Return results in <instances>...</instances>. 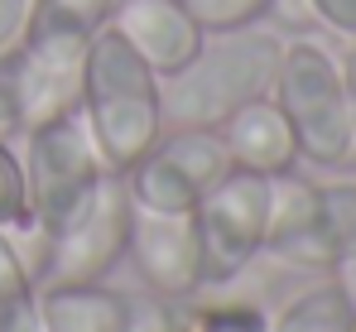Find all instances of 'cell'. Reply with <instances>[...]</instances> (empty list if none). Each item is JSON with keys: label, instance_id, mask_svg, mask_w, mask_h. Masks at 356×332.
Instances as JSON below:
<instances>
[{"label": "cell", "instance_id": "6da1fadb", "mask_svg": "<svg viewBox=\"0 0 356 332\" xmlns=\"http://www.w3.org/2000/svg\"><path fill=\"white\" fill-rule=\"evenodd\" d=\"M82 125L111 173H125L159 135H164V92L159 72L135 54L116 29L106 24L87 44L82 72Z\"/></svg>", "mask_w": 356, "mask_h": 332}, {"label": "cell", "instance_id": "7a4b0ae2", "mask_svg": "<svg viewBox=\"0 0 356 332\" xmlns=\"http://www.w3.org/2000/svg\"><path fill=\"white\" fill-rule=\"evenodd\" d=\"M284 39L270 29H236L207 34V44L174 77H159L164 92V125L183 130H222L241 106L275 92Z\"/></svg>", "mask_w": 356, "mask_h": 332}, {"label": "cell", "instance_id": "3957f363", "mask_svg": "<svg viewBox=\"0 0 356 332\" xmlns=\"http://www.w3.org/2000/svg\"><path fill=\"white\" fill-rule=\"evenodd\" d=\"M19 168H24V203H29V231H19L15 241L24 246L29 265H39L44 246L63 236L72 221L82 217L102 188V178L111 168L102 164L82 116H58L44 120L34 130H24V150H19Z\"/></svg>", "mask_w": 356, "mask_h": 332}, {"label": "cell", "instance_id": "277c9868", "mask_svg": "<svg viewBox=\"0 0 356 332\" xmlns=\"http://www.w3.org/2000/svg\"><path fill=\"white\" fill-rule=\"evenodd\" d=\"M265 251L294 270H342L356 260V183H308L294 168L270 178Z\"/></svg>", "mask_w": 356, "mask_h": 332}, {"label": "cell", "instance_id": "5b68a950", "mask_svg": "<svg viewBox=\"0 0 356 332\" xmlns=\"http://www.w3.org/2000/svg\"><path fill=\"white\" fill-rule=\"evenodd\" d=\"M275 106L284 111L294 130L298 159L318 168L352 164V135H347V102H342V68L313 39H289L275 72Z\"/></svg>", "mask_w": 356, "mask_h": 332}, {"label": "cell", "instance_id": "8992f818", "mask_svg": "<svg viewBox=\"0 0 356 332\" xmlns=\"http://www.w3.org/2000/svg\"><path fill=\"white\" fill-rule=\"evenodd\" d=\"M270 217V178L250 168H227L202 203L193 207L197 246H202V289H222L265 251Z\"/></svg>", "mask_w": 356, "mask_h": 332}, {"label": "cell", "instance_id": "52a82bcc", "mask_svg": "<svg viewBox=\"0 0 356 332\" xmlns=\"http://www.w3.org/2000/svg\"><path fill=\"white\" fill-rule=\"evenodd\" d=\"M227 168L232 155L222 145V130L174 125L125 168V188L140 212H193Z\"/></svg>", "mask_w": 356, "mask_h": 332}, {"label": "cell", "instance_id": "ba28073f", "mask_svg": "<svg viewBox=\"0 0 356 332\" xmlns=\"http://www.w3.org/2000/svg\"><path fill=\"white\" fill-rule=\"evenodd\" d=\"M130 231H135V203H130L125 173H106L92 207L63 236H54L44 246L34 275H44V284H54V279H67V284L106 279L130 255Z\"/></svg>", "mask_w": 356, "mask_h": 332}, {"label": "cell", "instance_id": "9c48e42d", "mask_svg": "<svg viewBox=\"0 0 356 332\" xmlns=\"http://www.w3.org/2000/svg\"><path fill=\"white\" fill-rule=\"evenodd\" d=\"M87 44L92 39H54V34H44V39H24L0 63L10 92H15V106H19V135L44 125V120L72 116L82 106Z\"/></svg>", "mask_w": 356, "mask_h": 332}, {"label": "cell", "instance_id": "30bf717a", "mask_svg": "<svg viewBox=\"0 0 356 332\" xmlns=\"http://www.w3.org/2000/svg\"><path fill=\"white\" fill-rule=\"evenodd\" d=\"M130 260L154 299H193L202 294V246L193 212H140L130 231Z\"/></svg>", "mask_w": 356, "mask_h": 332}, {"label": "cell", "instance_id": "8fae6325", "mask_svg": "<svg viewBox=\"0 0 356 332\" xmlns=\"http://www.w3.org/2000/svg\"><path fill=\"white\" fill-rule=\"evenodd\" d=\"M111 29L159 77H174L207 44V34L197 29V19L188 15L183 0H120L116 15H111Z\"/></svg>", "mask_w": 356, "mask_h": 332}, {"label": "cell", "instance_id": "7c38bea8", "mask_svg": "<svg viewBox=\"0 0 356 332\" xmlns=\"http://www.w3.org/2000/svg\"><path fill=\"white\" fill-rule=\"evenodd\" d=\"M39 332H140V303L106 279H54L39 289Z\"/></svg>", "mask_w": 356, "mask_h": 332}, {"label": "cell", "instance_id": "4fadbf2b", "mask_svg": "<svg viewBox=\"0 0 356 332\" xmlns=\"http://www.w3.org/2000/svg\"><path fill=\"white\" fill-rule=\"evenodd\" d=\"M222 145H227V155H232L236 168L265 173V178H280V173H289L298 164L294 130H289L284 111L275 106V97H260V102L241 106L222 125Z\"/></svg>", "mask_w": 356, "mask_h": 332}, {"label": "cell", "instance_id": "5bb4252c", "mask_svg": "<svg viewBox=\"0 0 356 332\" xmlns=\"http://www.w3.org/2000/svg\"><path fill=\"white\" fill-rule=\"evenodd\" d=\"M265 332H356V294L352 284L327 279L289 299Z\"/></svg>", "mask_w": 356, "mask_h": 332}, {"label": "cell", "instance_id": "9a60e30c", "mask_svg": "<svg viewBox=\"0 0 356 332\" xmlns=\"http://www.w3.org/2000/svg\"><path fill=\"white\" fill-rule=\"evenodd\" d=\"M0 332H39V275L15 231L5 226H0Z\"/></svg>", "mask_w": 356, "mask_h": 332}, {"label": "cell", "instance_id": "2e32d148", "mask_svg": "<svg viewBox=\"0 0 356 332\" xmlns=\"http://www.w3.org/2000/svg\"><path fill=\"white\" fill-rule=\"evenodd\" d=\"M120 0H29V29L24 39H97Z\"/></svg>", "mask_w": 356, "mask_h": 332}, {"label": "cell", "instance_id": "e0dca14e", "mask_svg": "<svg viewBox=\"0 0 356 332\" xmlns=\"http://www.w3.org/2000/svg\"><path fill=\"white\" fill-rule=\"evenodd\" d=\"M270 318L255 303H169V332H265Z\"/></svg>", "mask_w": 356, "mask_h": 332}, {"label": "cell", "instance_id": "ac0fdd59", "mask_svg": "<svg viewBox=\"0 0 356 332\" xmlns=\"http://www.w3.org/2000/svg\"><path fill=\"white\" fill-rule=\"evenodd\" d=\"M188 15L197 19L202 34H236V29H255L270 15V0H183Z\"/></svg>", "mask_w": 356, "mask_h": 332}, {"label": "cell", "instance_id": "d6986e66", "mask_svg": "<svg viewBox=\"0 0 356 332\" xmlns=\"http://www.w3.org/2000/svg\"><path fill=\"white\" fill-rule=\"evenodd\" d=\"M0 226L5 231H29V203H24V168L10 140H0Z\"/></svg>", "mask_w": 356, "mask_h": 332}, {"label": "cell", "instance_id": "ffe728a7", "mask_svg": "<svg viewBox=\"0 0 356 332\" xmlns=\"http://www.w3.org/2000/svg\"><path fill=\"white\" fill-rule=\"evenodd\" d=\"M29 29V0H0V63L24 44Z\"/></svg>", "mask_w": 356, "mask_h": 332}, {"label": "cell", "instance_id": "44dd1931", "mask_svg": "<svg viewBox=\"0 0 356 332\" xmlns=\"http://www.w3.org/2000/svg\"><path fill=\"white\" fill-rule=\"evenodd\" d=\"M308 5H313V15H318L327 29L356 39V0H308Z\"/></svg>", "mask_w": 356, "mask_h": 332}, {"label": "cell", "instance_id": "7402d4cb", "mask_svg": "<svg viewBox=\"0 0 356 332\" xmlns=\"http://www.w3.org/2000/svg\"><path fill=\"white\" fill-rule=\"evenodd\" d=\"M337 68H342V102H347V135H352V159H356V39H352V49H347V58H342Z\"/></svg>", "mask_w": 356, "mask_h": 332}, {"label": "cell", "instance_id": "603a6c76", "mask_svg": "<svg viewBox=\"0 0 356 332\" xmlns=\"http://www.w3.org/2000/svg\"><path fill=\"white\" fill-rule=\"evenodd\" d=\"M270 15H275V24H284V29H308V24L318 19L308 0H270Z\"/></svg>", "mask_w": 356, "mask_h": 332}, {"label": "cell", "instance_id": "cb8c5ba5", "mask_svg": "<svg viewBox=\"0 0 356 332\" xmlns=\"http://www.w3.org/2000/svg\"><path fill=\"white\" fill-rule=\"evenodd\" d=\"M19 135V106H15V92L0 72V140H15Z\"/></svg>", "mask_w": 356, "mask_h": 332}, {"label": "cell", "instance_id": "d4e9b609", "mask_svg": "<svg viewBox=\"0 0 356 332\" xmlns=\"http://www.w3.org/2000/svg\"><path fill=\"white\" fill-rule=\"evenodd\" d=\"M352 270H356V260H352ZM352 294H356V289H352Z\"/></svg>", "mask_w": 356, "mask_h": 332}]
</instances>
